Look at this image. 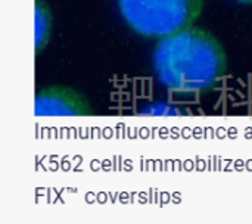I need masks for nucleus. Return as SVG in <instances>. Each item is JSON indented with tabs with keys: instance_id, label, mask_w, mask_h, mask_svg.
I'll return each mask as SVG.
<instances>
[{
	"instance_id": "obj_4",
	"label": "nucleus",
	"mask_w": 252,
	"mask_h": 224,
	"mask_svg": "<svg viewBox=\"0 0 252 224\" xmlns=\"http://www.w3.org/2000/svg\"><path fill=\"white\" fill-rule=\"evenodd\" d=\"M53 16L46 0H34V52L40 55L52 38Z\"/></svg>"
},
{
	"instance_id": "obj_1",
	"label": "nucleus",
	"mask_w": 252,
	"mask_h": 224,
	"mask_svg": "<svg viewBox=\"0 0 252 224\" xmlns=\"http://www.w3.org/2000/svg\"><path fill=\"white\" fill-rule=\"evenodd\" d=\"M152 64L158 81L183 95L213 89L227 71L221 43L210 31L193 25L161 38Z\"/></svg>"
},
{
	"instance_id": "obj_2",
	"label": "nucleus",
	"mask_w": 252,
	"mask_h": 224,
	"mask_svg": "<svg viewBox=\"0 0 252 224\" xmlns=\"http://www.w3.org/2000/svg\"><path fill=\"white\" fill-rule=\"evenodd\" d=\"M124 22L145 38H164L190 27L204 0H117Z\"/></svg>"
},
{
	"instance_id": "obj_3",
	"label": "nucleus",
	"mask_w": 252,
	"mask_h": 224,
	"mask_svg": "<svg viewBox=\"0 0 252 224\" xmlns=\"http://www.w3.org/2000/svg\"><path fill=\"white\" fill-rule=\"evenodd\" d=\"M34 115L40 118L92 117L94 109L87 96L80 90L63 84H53L38 90L34 99Z\"/></svg>"
},
{
	"instance_id": "obj_5",
	"label": "nucleus",
	"mask_w": 252,
	"mask_h": 224,
	"mask_svg": "<svg viewBox=\"0 0 252 224\" xmlns=\"http://www.w3.org/2000/svg\"><path fill=\"white\" fill-rule=\"evenodd\" d=\"M239 3H245V4H252V0H236Z\"/></svg>"
}]
</instances>
